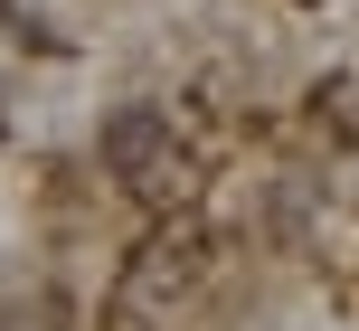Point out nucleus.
Here are the masks:
<instances>
[]
</instances>
